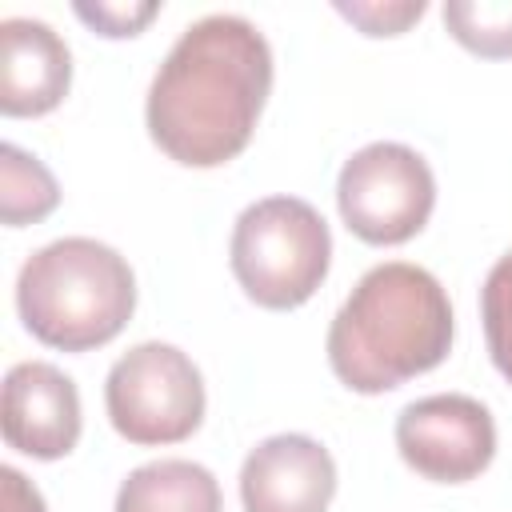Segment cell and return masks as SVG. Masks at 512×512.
I'll use <instances>...</instances> for the list:
<instances>
[{
    "instance_id": "7c38bea8",
    "label": "cell",
    "mask_w": 512,
    "mask_h": 512,
    "mask_svg": "<svg viewBox=\"0 0 512 512\" xmlns=\"http://www.w3.org/2000/svg\"><path fill=\"white\" fill-rule=\"evenodd\" d=\"M60 204L56 176L16 144L0 148V216L8 228L36 224Z\"/></svg>"
},
{
    "instance_id": "5bb4252c",
    "label": "cell",
    "mask_w": 512,
    "mask_h": 512,
    "mask_svg": "<svg viewBox=\"0 0 512 512\" xmlns=\"http://www.w3.org/2000/svg\"><path fill=\"white\" fill-rule=\"evenodd\" d=\"M480 320H484V340L488 356L500 368V376L512 384V252H504L480 288Z\"/></svg>"
},
{
    "instance_id": "7a4b0ae2",
    "label": "cell",
    "mask_w": 512,
    "mask_h": 512,
    "mask_svg": "<svg viewBox=\"0 0 512 512\" xmlns=\"http://www.w3.org/2000/svg\"><path fill=\"white\" fill-rule=\"evenodd\" d=\"M444 284L408 260L368 268L328 324V364L352 392L376 396L432 372L452 348Z\"/></svg>"
},
{
    "instance_id": "8fae6325",
    "label": "cell",
    "mask_w": 512,
    "mask_h": 512,
    "mask_svg": "<svg viewBox=\"0 0 512 512\" xmlns=\"http://www.w3.org/2000/svg\"><path fill=\"white\" fill-rule=\"evenodd\" d=\"M116 512H220V484L196 460H152L124 476Z\"/></svg>"
},
{
    "instance_id": "5b68a950",
    "label": "cell",
    "mask_w": 512,
    "mask_h": 512,
    "mask_svg": "<svg viewBox=\"0 0 512 512\" xmlns=\"http://www.w3.org/2000/svg\"><path fill=\"white\" fill-rule=\"evenodd\" d=\"M104 408L128 444H180L204 420L200 368L176 344L144 340L108 368Z\"/></svg>"
},
{
    "instance_id": "30bf717a",
    "label": "cell",
    "mask_w": 512,
    "mask_h": 512,
    "mask_svg": "<svg viewBox=\"0 0 512 512\" xmlns=\"http://www.w3.org/2000/svg\"><path fill=\"white\" fill-rule=\"evenodd\" d=\"M72 84V52L44 20L12 16L0 24V112L44 116Z\"/></svg>"
},
{
    "instance_id": "3957f363",
    "label": "cell",
    "mask_w": 512,
    "mask_h": 512,
    "mask_svg": "<svg viewBox=\"0 0 512 512\" xmlns=\"http://www.w3.org/2000/svg\"><path fill=\"white\" fill-rule=\"evenodd\" d=\"M16 308L40 344L88 352L116 340L132 320L136 276L116 248L92 236H64L24 260Z\"/></svg>"
},
{
    "instance_id": "9c48e42d",
    "label": "cell",
    "mask_w": 512,
    "mask_h": 512,
    "mask_svg": "<svg viewBox=\"0 0 512 512\" xmlns=\"http://www.w3.org/2000/svg\"><path fill=\"white\" fill-rule=\"evenodd\" d=\"M336 496L332 452L304 436L280 432L260 440L240 468L244 512H328Z\"/></svg>"
},
{
    "instance_id": "8992f818",
    "label": "cell",
    "mask_w": 512,
    "mask_h": 512,
    "mask_svg": "<svg viewBox=\"0 0 512 512\" xmlns=\"http://www.w3.org/2000/svg\"><path fill=\"white\" fill-rule=\"evenodd\" d=\"M336 204L348 232H356L364 244H404L428 224L436 180L416 148L376 140L344 160Z\"/></svg>"
},
{
    "instance_id": "6da1fadb",
    "label": "cell",
    "mask_w": 512,
    "mask_h": 512,
    "mask_svg": "<svg viewBox=\"0 0 512 512\" xmlns=\"http://www.w3.org/2000/svg\"><path fill=\"white\" fill-rule=\"evenodd\" d=\"M272 92V48L264 32L232 12H212L180 32L160 60L144 120L164 156L216 168L240 156Z\"/></svg>"
},
{
    "instance_id": "ba28073f",
    "label": "cell",
    "mask_w": 512,
    "mask_h": 512,
    "mask_svg": "<svg viewBox=\"0 0 512 512\" xmlns=\"http://www.w3.org/2000/svg\"><path fill=\"white\" fill-rule=\"evenodd\" d=\"M0 428L8 448L32 460H60L80 440V392L48 360H20L4 376Z\"/></svg>"
},
{
    "instance_id": "9a60e30c",
    "label": "cell",
    "mask_w": 512,
    "mask_h": 512,
    "mask_svg": "<svg viewBox=\"0 0 512 512\" xmlns=\"http://www.w3.org/2000/svg\"><path fill=\"white\" fill-rule=\"evenodd\" d=\"M340 16H348L356 28H364L368 36H396L404 32L412 20L424 16V0H404V4H336Z\"/></svg>"
},
{
    "instance_id": "4fadbf2b",
    "label": "cell",
    "mask_w": 512,
    "mask_h": 512,
    "mask_svg": "<svg viewBox=\"0 0 512 512\" xmlns=\"http://www.w3.org/2000/svg\"><path fill=\"white\" fill-rule=\"evenodd\" d=\"M444 28L476 56H512V0H448Z\"/></svg>"
},
{
    "instance_id": "e0dca14e",
    "label": "cell",
    "mask_w": 512,
    "mask_h": 512,
    "mask_svg": "<svg viewBox=\"0 0 512 512\" xmlns=\"http://www.w3.org/2000/svg\"><path fill=\"white\" fill-rule=\"evenodd\" d=\"M0 508H4V512H48L40 488H36L24 472H16V468H8V464L0 468Z\"/></svg>"
},
{
    "instance_id": "2e32d148",
    "label": "cell",
    "mask_w": 512,
    "mask_h": 512,
    "mask_svg": "<svg viewBox=\"0 0 512 512\" xmlns=\"http://www.w3.org/2000/svg\"><path fill=\"white\" fill-rule=\"evenodd\" d=\"M160 12V4L144 0V4H76V16L96 28L100 36H136L152 16Z\"/></svg>"
},
{
    "instance_id": "277c9868",
    "label": "cell",
    "mask_w": 512,
    "mask_h": 512,
    "mask_svg": "<svg viewBox=\"0 0 512 512\" xmlns=\"http://www.w3.org/2000/svg\"><path fill=\"white\" fill-rule=\"evenodd\" d=\"M228 264L244 296L260 308H300L328 276L332 236L308 200L264 196L236 216Z\"/></svg>"
},
{
    "instance_id": "52a82bcc",
    "label": "cell",
    "mask_w": 512,
    "mask_h": 512,
    "mask_svg": "<svg viewBox=\"0 0 512 512\" xmlns=\"http://www.w3.org/2000/svg\"><path fill=\"white\" fill-rule=\"evenodd\" d=\"M396 448L412 472L436 484H464L496 456L492 412L464 392L412 400L396 416Z\"/></svg>"
}]
</instances>
